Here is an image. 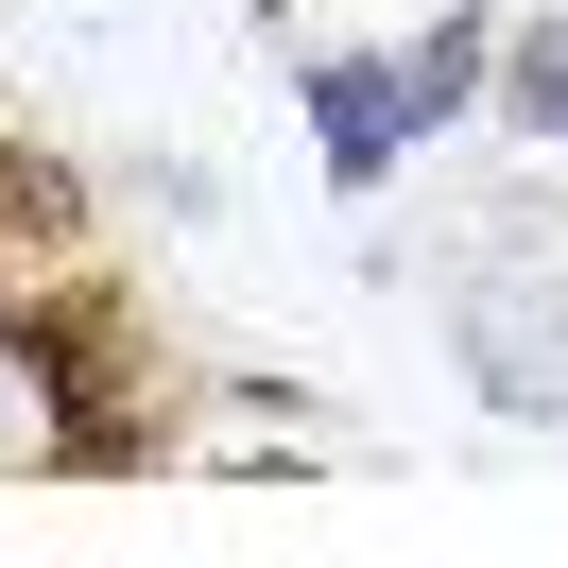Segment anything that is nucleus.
Listing matches in <instances>:
<instances>
[{
	"label": "nucleus",
	"mask_w": 568,
	"mask_h": 568,
	"mask_svg": "<svg viewBox=\"0 0 568 568\" xmlns=\"http://www.w3.org/2000/svg\"><path fill=\"white\" fill-rule=\"evenodd\" d=\"M293 121H311V173L345 190V207H379V190L430 155V121H414V70H396L379 36H311V52H293Z\"/></svg>",
	"instance_id": "1"
},
{
	"label": "nucleus",
	"mask_w": 568,
	"mask_h": 568,
	"mask_svg": "<svg viewBox=\"0 0 568 568\" xmlns=\"http://www.w3.org/2000/svg\"><path fill=\"white\" fill-rule=\"evenodd\" d=\"M448 362L499 396V414H568V258H483V276L448 293Z\"/></svg>",
	"instance_id": "2"
},
{
	"label": "nucleus",
	"mask_w": 568,
	"mask_h": 568,
	"mask_svg": "<svg viewBox=\"0 0 568 568\" xmlns=\"http://www.w3.org/2000/svg\"><path fill=\"white\" fill-rule=\"evenodd\" d=\"M483 121H517L534 155H568V0H499V104Z\"/></svg>",
	"instance_id": "3"
}]
</instances>
